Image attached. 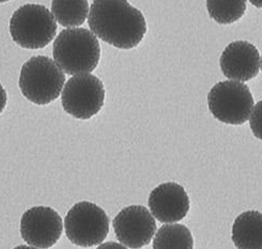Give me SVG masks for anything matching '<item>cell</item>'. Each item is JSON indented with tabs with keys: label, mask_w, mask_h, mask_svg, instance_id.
<instances>
[{
	"label": "cell",
	"mask_w": 262,
	"mask_h": 249,
	"mask_svg": "<svg viewBox=\"0 0 262 249\" xmlns=\"http://www.w3.org/2000/svg\"><path fill=\"white\" fill-rule=\"evenodd\" d=\"M95 37L119 50H133L144 40V14L127 0H93L88 17Z\"/></svg>",
	"instance_id": "cell-1"
},
{
	"label": "cell",
	"mask_w": 262,
	"mask_h": 249,
	"mask_svg": "<svg viewBox=\"0 0 262 249\" xmlns=\"http://www.w3.org/2000/svg\"><path fill=\"white\" fill-rule=\"evenodd\" d=\"M54 61L66 74L91 73L97 69L101 58L98 38L84 28L62 30L53 46Z\"/></svg>",
	"instance_id": "cell-2"
},
{
	"label": "cell",
	"mask_w": 262,
	"mask_h": 249,
	"mask_svg": "<svg viewBox=\"0 0 262 249\" xmlns=\"http://www.w3.org/2000/svg\"><path fill=\"white\" fill-rule=\"evenodd\" d=\"M64 84V72L49 57H32L21 66L18 86L23 96L33 104L53 103L60 97Z\"/></svg>",
	"instance_id": "cell-3"
},
{
	"label": "cell",
	"mask_w": 262,
	"mask_h": 249,
	"mask_svg": "<svg viewBox=\"0 0 262 249\" xmlns=\"http://www.w3.org/2000/svg\"><path fill=\"white\" fill-rule=\"evenodd\" d=\"M56 33V18L42 5H24L14 12L10 19L11 38L23 49H44L53 41Z\"/></svg>",
	"instance_id": "cell-4"
},
{
	"label": "cell",
	"mask_w": 262,
	"mask_h": 249,
	"mask_svg": "<svg viewBox=\"0 0 262 249\" xmlns=\"http://www.w3.org/2000/svg\"><path fill=\"white\" fill-rule=\"evenodd\" d=\"M208 105L216 120L230 125H241L251 118L254 98L243 82L226 80L210 90Z\"/></svg>",
	"instance_id": "cell-5"
},
{
	"label": "cell",
	"mask_w": 262,
	"mask_h": 249,
	"mask_svg": "<svg viewBox=\"0 0 262 249\" xmlns=\"http://www.w3.org/2000/svg\"><path fill=\"white\" fill-rule=\"evenodd\" d=\"M64 228L71 243L79 247H92L107 238L110 218L99 206L81 201L67 213Z\"/></svg>",
	"instance_id": "cell-6"
},
{
	"label": "cell",
	"mask_w": 262,
	"mask_h": 249,
	"mask_svg": "<svg viewBox=\"0 0 262 249\" xmlns=\"http://www.w3.org/2000/svg\"><path fill=\"white\" fill-rule=\"evenodd\" d=\"M104 102L103 82L90 73L78 74L70 78L61 96L64 111L78 120H89L98 115Z\"/></svg>",
	"instance_id": "cell-7"
},
{
	"label": "cell",
	"mask_w": 262,
	"mask_h": 249,
	"mask_svg": "<svg viewBox=\"0 0 262 249\" xmlns=\"http://www.w3.org/2000/svg\"><path fill=\"white\" fill-rule=\"evenodd\" d=\"M61 216L49 207H34L24 213L20 219V235L27 244L41 249L53 247L61 238Z\"/></svg>",
	"instance_id": "cell-8"
},
{
	"label": "cell",
	"mask_w": 262,
	"mask_h": 249,
	"mask_svg": "<svg viewBox=\"0 0 262 249\" xmlns=\"http://www.w3.org/2000/svg\"><path fill=\"white\" fill-rule=\"evenodd\" d=\"M113 226L118 241L130 249L147 246L157 232L156 219L141 206H129L119 212Z\"/></svg>",
	"instance_id": "cell-9"
},
{
	"label": "cell",
	"mask_w": 262,
	"mask_h": 249,
	"mask_svg": "<svg viewBox=\"0 0 262 249\" xmlns=\"http://www.w3.org/2000/svg\"><path fill=\"white\" fill-rule=\"evenodd\" d=\"M148 205L153 217L164 223L182 220L189 211V198L185 189L174 182L163 183L149 195Z\"/></svg>",
	"instance_id": "cell-10"
},
{
	"label": "cell",
	"mask_w": 262,
	"mask_h": 249,
	"mask_svg": "<svg viewBox=\"0 0 262 249\" xmlns=\"http://www.w3.org/2000/svg\"><path fill=\"white\" fill-rule=\"evenodd\" d=\"M260 62L261 58L257 47L247 41H235L228 44L220 59L223 74L240 82L255 78L259 73Z\"/></svg>",
	"instance_id": "cell-11"
},
{
	"label": "cell",
	"mask_w": 262,
	"mask_h": 249,
	"mask_svg": "<svg viewBox=\"0 0 262 249\" xmlns=\"http://www.w3.org/2000/svg\"><path fill=\"white\" fill-rule=\"evenodd\" d=\"M231 239L236 249H262V213L246 211L237 216Z\"/></svg>",
	"instance_id": "cell-12"
},
{
	"label": "cell",
	"mask_w": 262,
	"mask_h": 249,
	"mask_svg": "<svg viewBox=\"0 0 262 249\" xmlns=\"http://www.w3.org/2000/svg\"><path fill=\"white\" fill-rule=\"evenodd\" d=\"M153 249H194L192 232L184 224H164L156 234Z\"/></svg>",
	"instance_id": "cell-13"
},
{
	"label": "cell",
	"mask_w": 262,
	"mask_h": 249,
	"mask_svg": "<svg viewBox=\"0 0 262 249\" xmlns=\"http://www.w3.org/2000/svg\"><path fill=\"white\" fill-rule=\"evenodd\" d=\"M53 14L62 27H78L87 19L88 0H53Z\"/></svg>",
	"instance_id": "cell-14"
},
{
	"label": "cell",
	"mask_w": 262,
	"mask_h": 249,
	"mask_svg": "<svg viewBox=\"0 0 262 249\" xmlns=\"http://www.w3.org/2000/svg\"><path fill=\"white\" fill-rule=\"evenodd\" d=\"M246 6V0H207L210 17L221 25L239 20L245 14Z\"/></svg>",
	"instance_id": "cell-15"
},
{
	"label": "cell",
	"mask_w": 262,
	"mask_h": 249,
	"mask_svg": "<svg viewBox=\"0 0 262 249\" xmlns=\"http://www.w3.org/2000/svg\"><path fill=\"white\" fill-rule=\"evenodd\" d=\"M249 125L256 138L262 140V101H259L249 118Z\"/></svg>",
	"instance_id": "cell-16"
},
{
	"label": "cell",
	"mask_w": 262,
	"mask_h": 249,
	"mask_svg": "<svg viewBox=\"0 0 262 249\" xmlns=\"http://www.w3.org/2000/svg\"><path fill=\"white\" fill-rule=\"evenodd\" d=\"M7 102H8L7 92H6L5 88L3 87V85L0 84V114L5 110L6 106H7Z\"/></svg>",
	"instance_id": "cell-17"
},
{
	"label": "cell",
	"mask_w": 262,
	"mask_h": 249,
	"mask_svg": "<svg viewBox=\"0 0 262 249\" xmlns=\"http://www.w3.org/2000/svg\"><path fill=\"white\" fill-rule=\"evenodd\" d=\"M97 249H127L122 244H119L116 242H107L100 245Z\"/></svg>",
	"instance_id": "cell-18"
},
{
	"label": "cell",
	"mask_w": 262,
	"mask_h": 249,
	"mask_svg": "<svg viewBox=\"0 0 262 249\" xmlns=\"http://www.w3.org/2000/svg\"><path fill=\"white\" fill-rule=\"evenodd\" d=\"M249 3H251L253 6H255L256 8L262 9V0H249Z\"/></svg>",
	"instance_id": "cell-19"
},
{
	"label": "cell",
	"mask_w": 262,
	"mask_h": 249,
	"mask_svg": "<svg viewBox=\"0 0 262 249\" xmlns=\"http://www.w3.org/2000/svg\"><path fill=\"white\" fill-rule=\"evenodd\" d=\"M14 249H37L35 247H30V246H27V245H19L17 247H15Z\"/></svg>",
	"instance_id": "cell-20"
},
{
	"label": "cell",
	"mask_w": 262,
	"mask_h": 249,
	"mask_svg": "<svg viewBox=\"0 0 262 249\" xmlns=\"http://www.w3.org/2000/svg\"><path fill=\"white\" fill-rule=\"evenodd\" d=\"M10 2V0H0V4H5V3H8Z\"/></svg>",
	"instance_id": "cell-21"
},
{
	"label": "cell",
	"mask_w": 262,
	"mask_h": 249,
	"mask_svg": "<svg viewBox=\"0 0 262 249\" xmlns=\"http://www.w3.org/2000/svg\"><path fill=\"white\" fill-rule=\"evenodd\" d=\"M260 65H261V70H262V57H261V62H260Z\"/></svg>",
	"instance_id": "cell-22"
}]
</instances>
